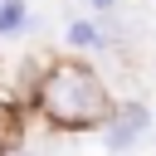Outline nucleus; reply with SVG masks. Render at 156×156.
<instances>
[{
	"instance_id": "nucleus-5",
	"label": "nucleus",
	"mask_w": 156,
	"mask_h": 156,
	"mask_svg": "<svg viewBox=\"0 0 156 156\" xmlns=\"http://www.w3.org/2000/svg\"><path fill=\"white\" fill-rule=\"evenodd\" d=\"M15 141V117H10V107H0V151Z\"/></svg>"
},
{
	"instance_id": "nucleus-2",
	"label": "nucleus",
	"mask_w": 156,
	"mask_h": 156,
	"mask_svg": "<svg viewBox=\"0 0 156 156\" xmlns=\"http://www.w3.org/2000/svg\"><path fill=\"white\" fill-rule=\"evenodd\" d=\"M146 127H151V117H146L141 102H136V107H122V112L107 122V146H112V151H127L136 136H146Z\"/></svg>"
},
{
	"instance_id": "nucleus-1",
	"label": "nucleus",
	"mask_w": 156,
	"mask_h": 156,
	"mask_svg": "<svg viewBox=\"0 0 156 156\" xmlns=\"http://www.w3.org/2000/svg\"><path fill=\"white\" fill-rule=\"evenodd\" d=\"M39 98H44V112L54 122H63V127H88V122H102V112H107L102 83L88 68H78V63H58L44 78V93Z\"/></svg>"
},
{
	"instance_id": "nucleus-4",
	"label": "nucleus",
	"mask_w": 156,
	"mask_h": 156,
	"mask_svg": "<svg viewBox=\"0 0 156 156\" xmlns=\"http://www.w3.org/2000/svg\"><path fill=\"white\" fill-rule=\"evenodd\" d=\"M24 24V5L20 0H0V34L5 29H20Z\"/></svg>"
},
{
	"instance_id": "nucleus-3",
	"label": "nucleus",
	"mask_w": 156,
	"mask_h": 156,
	"mask_svg": "<svg viewBox=\"0 0 156 156\" xmlns=\"http://www.w3.org/2000/svg\"><path fill=\"white\" fill-rule=\"evenodd\" d=\"M68 39H73L78 49H93V44H102V39H98V24H88V20H78V24H68Z\"/></svg>"
}]
</instances>
